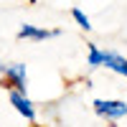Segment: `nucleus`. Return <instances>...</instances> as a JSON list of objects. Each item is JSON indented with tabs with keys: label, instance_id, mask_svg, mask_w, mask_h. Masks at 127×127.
Returning a JSON list of instances; mask_svg holds the SVG:
<instances>
[{
	"label": "nucleus",
	"instance_id": "1",
	"mask_svg": "<svg viewBox=\"0 0 127 127\" xmlns=\"http://www.w3.org/2000/svg\"><path fill=\"white\" fill-rule=\"evenodd\" d=\"M0 74H3L8 89H18V92H26L28 89L26 64H0Z\"/></svg>",
	"mask_w": 127,
	"mask_h": 127
},
{
	"label": "nucleus",
	"instance_id": "2",
	"mask_svg": "<svg viewBox=\"0 0 127 127\" xmlns=\"http://www.w3.org/2000/svg\"><path fill=\"white\" fill-rule=\"evenodd\" d=\"M94 112H97L99 117L114 122V120L127 117V102H120V99H97L94 102Z\"/></svg>",
	"mask_w": 127,
	"mask_h": 127
},
{
	"label": "nucleus",
	"instance_id": "3",
	"mask_svg": "<svg viewBox=\"0 0 127 127\" xmlns=\"http://www.w3.org/2000/svg\"><path fill=\"white\" fill-rule=\"evenodd\" d=\"M61 33L59 28H38V26H20L18 38L20 41H46V38H56Z\"/></svg>",
	"mask_w": 127,
	"mask_h": 127
},
{
	"label": "nucleus",
	"instance_id": "4",
	"mask_svg": "<svg viewBox=\"0 0 127 127\" xmlns=\"http://www.w3.org/2000/svg\"><path fill=\"white\" fill-rule=\"evenodd\" d=\"M10 104H13V107H15V112L20 114V117H26L28 122L36 117V107H33V102L26 97V92L10 89Z\"/></svg>",
	"mask_w": 127,
	"mask_h": 127
},
{
	"label": "nucleus",
	"instance_id": "5",
	"mask_svg": "<svg viewBox=\"0 0 127 127\" xmlns=\"http://www.w3.org/2000/svg\"><path fill=\"white\" fill-rule=\"evenodd\" d=\"M104 66L114 74H120V76H127V59L114 54V51H104Z\"/></svg>",
	"mask_w": 127,
	"mask_h": 127
},
{
	"label": "nucleus",
	"instance_id": "6",
	"mask_svg": "<svg viewBox=\"0 0 127 127\" xmlns=\"http://www.w3.org/2000/svg\"><path fill=\"white\" fill-rule=\"evenodd\" d=\"M87 64L92 69H99V66H104V51L102 48H97V46H89V56H87Z\"/></svg>",
	"mask_w": 127,
	"mask_h": 127
},
{
	"label": "nucleus",
	"instance_id": "7",
	"mask_svg": "<svg viewBox=\"0 0 127 127\" xmlns=\"http://www.w3.org/2000/svg\"><path fill=\"white\" fill-rule=\"evenodd\" d=\"M71 18L76 20V26H79L81 31H92V20H89V15L84 13V10H79V8H74V10H71Z\"/></svg>",
	"mask_w": 127,
	"mask_h": 127
},
{
	"label": "nucleus",
	"instance_id": "8",
	"mask_svg": "<svg viewBox=\"0 0 127 127\" xmlns=\"http://www.w3.org/2000/svg\"><path fill=\"white\" fill-rule=\"evenodd\" d=\"M31 3H36V0H31Z\"/></svg>",
	"mask_w": 127,
	"mask_h": 127
}]
</instances>
